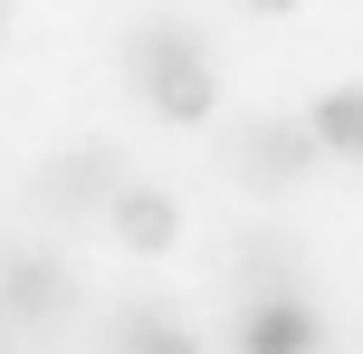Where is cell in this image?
Listing matches in <instances>:
<instances>
[{
  "label": "cell",
  "instance_id": "obj_2",
  "mask_svg": "<svg viewBox=\"0 0 363 354\" xmlns=\"http://www.w3.org/2000/svg\"><path fill=\"white\" fill-rule=\"evenodd\" d=\"M306 163H315V134L296 125V115H258V125L230 134V172H239V182H258V192L296 182Z\"/></svg>",
  "mask_w": 363,
  "mask_h": 354
},
{
  "label": "cell",
  "instance_id": "obj_8",
  "mask_svg": "<svg viewBox=\"0 0 363 354\" xmlns=\"http://www.w3.org/2000/svg\"><path fill=\"white\" fill-rule=\"evenodd\" d=\"M125 354H201L172 316H125Z\"/></svg>",
  "mask_w": 363,
  "mask_h": 354
},
{
  "label": "cell",
  "instance_id": "obj_10",
  "mask_svg": "<svg viewBox=\"0 0 363 354\" xmlns=\"http://www.w3.org/2000/svg\"><path fill=\"white\" fill-rule=\"evenodd\" d=\"M0 29H10V0H0Z\"/></svg>",
  "mask_w": 363,
  "mask_h": 354
},
{
  "label": "cell",
  "instance_id": "obj_5",
  "mask_svg": "<svg viewBox=\"0 0 363 354\" xmlns=\"http://www.w3.org/2000/svg\"><path fill=\"white\" fill-rule=\"evenodd\" d=\"M115 192H125V182H115V153H106V144L67 153V163L48 172V201H57V211H106Z\"/></svg>",
  "mask_w": 363,
  "mask_h": 354
},
{
  "label": "cell",
  "instance_id": "obj_9",
  "mask_svg": "<svg viewBox=\"0 0 363 354\" xmlns=\"http://www.w3.org/2000/svg\"><path fill=\"white\" fill-rule=\"evenodd\" d=\"M239 10H258V19H277V10H296V0H239Z\"/></svg>",
  "mask_w": 363,
  "mask_h": 354
},
{
  "label": "cell",
  "instance_id": "obj_6",
  "mask_svg": "<svg viewBox=\"0 0 363 354\" xmlns=\"http://www.w3.org/2000/svg\"><path fill=\"white\" fill-rule=\"evenodd\" d=\"M57 297H67V278H57L48 259H0V316H57Z\"/></svg>",
  "mask_w": 363,
  "mask_h": 354
},
{
  "label": "cell",
  "instance_id": "obj_3",
  "mask_svg": "<svg viewBox=\"0 0 363 354\" xmlns=\"http://www.w3.org/2000/svg\"><path fill=\"white\" fill-rule=\"evenodd\" d=\"M315 345H325V326L306 297H258L239 316V354H315Z\"/></svg>",
  "mask_w": 363,
  "mask_h": 354
},
{
  "label": "cell",
  "instance_id": "obj_7",
  "mask_svg": "<svg viewBox=\"0 0 363 354\" xmlns=\"http://www.w3.org/2000/svg\"><path fill=\"white\" fill-rule=\"evenodd\" d=\"M306 134H315V153H363V87H335L306 115Z\"/></svg>",
  "mask_w": 363,
  "mask_h": 354
},
{
  "label": "cell",
  "instance_id": "obj_4",
  "mask_svg": "<svg viewBox=\"0 0 363 354\" xmlns=\"http://www.w3.org/2000/svg\"><path fill=\"white\" fill-rule=\"evenodd\" d=\"M106 211H115V240H125V249H144V259L182 240V211H172V192H134V182H125Z\"/></svg>",
  "mask_w": 363,
  "mask_h": 354
},
{
  "label": "cell",
  "instance_id": "obj_1",
  "mask_svg": "<svg viewBox=\"0 0 363 354\" xmlns=\"http://www.w3.org/2000/svg\"><path fill=\"white\" fill-rule=\"evenodd\" d=\"M134 87H144V96H153V115H172V125H211V106H220L211 57H201V38L182 29V19L134 29Z\"/></svg>",
  "mask_w": 363,
  "mask_h": 354
}]
</instances>
